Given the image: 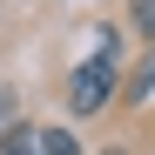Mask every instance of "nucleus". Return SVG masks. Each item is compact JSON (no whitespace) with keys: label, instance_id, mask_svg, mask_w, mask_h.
<instances>
[{"label":"nucleus","instance_id":"obj_1","mask_svg":"<svg viewBox=\"0 0 155 155\" xmlns=\"http://www.w3.org/2000/svg\"><path fill=\"white\" fill-rule=\"evenodd\" d=\"M115 94V34L108 27H94V61L74 68V81H68V108L74 115H101V101Z\"/></svg>","mask_w":155,"mask_h":155},{"label":"nucleus","instance_id":"obj_2","mask_svg":"<svg viewBox=\"0 0 155 155\" xmlns=\"http://www.w3.org/2000/svg\"><path fill=\"white\" fill-rule=\"evenodd\" d=\"M34 155H81V148H74L68 128H41V135H34Z\"/></svg>","mask_w":155,"mask_h":155},{"label":"nucleus","instance_id":"obj_3","mask_svg":"<svg viewBox=\"0 0 155 155\" xmlns=\"http://www.w3.org/2000/svg\"><path fill=\"white\" fill-rule=\"evenodd\" d=\"M0 155H34V128H7V142H0Z\"/></svg>","mask_w":155,"mask_h":155},{"label":"nucleus","instance_id":"obj_4","mask_svg":"<svg viewBox=\"0 0 155 155\" xmlns=\"http://www.w3.org/2000/svg\"><path fill=\"white\" fill-rule=\"evenodd\" d=\"M135 27H142V34L155 41V0H135Z\"/></svg>","mask_w":155,"mask_h":155},{"label":"nucleus","instance_id":"obj_5","mask_svg":"<svg viewBox=\"0 0 155 155\" xmlns=\"http://www.w3.org/2000/svg\"><path fill=\"white\" fill-rule=\"evenodd\" d=\"M148 88H155V68H142V74H135V88H128V94H135V101H148Z\"/></svg>","mask_w":155,"mask_h":155},{"label":"nucleus","instance_id":"obj_6","mask_svg":"<svg viewBox=\"0 0 155 155\" xmlns=\"http://www.w3.org/2000/svg\"><path fill=\"white\" fill-rule=\"evenodd\" d=\"M7 108H14V94H7V88H0V121H7Z\"/></svg>","mask_w":155,"mask_h":155},{"label":"nucleus","instance_id":"obj_7","mask_svg":"<svg viewBox=\"0 0 155 155\" xmlns=\"http://www.w3.org/2000/svg\"><path fill=\"white\" fill-rule=\"evenodd\" d=\"M108 155H121V148H108Z\"/></svg>","mask_w":155,"mask_h":155}]
</instances>
